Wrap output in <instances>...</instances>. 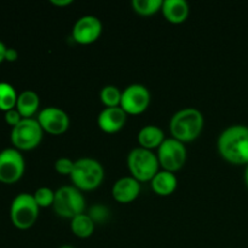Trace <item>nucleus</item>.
<instances>
[{"label":"nucleus","mask_w":248,"mask_h":248,"mask_svg":"<svg viewBox=\"0 0 248 248\" xmlns=\"http://www.w3.org/2000/svg\"><path fill=\"white\" fill-rule=\"evenodd\" d=\"M218 152L232 165H248V126L232 125L218 137Z\"/></svg>","instance_id":"f257e3e1"},{"label":"nucleus","mask_w":248,"mask_h":248,"mask_svg":"<svg viewBox=\"0 0 248 248\" xmlns=\"http://www.w3.org/2000/svg\"><path fill=\"white\" fill-rule=\"evenodd\" d=\"M137 140L140 148L153 152V149H159V147L164 143L166 138H165L164 131L159 126L148 125L140 128Z\"/></svg>","instance_id":"dca6fc26"},{"label":"nucleus","mask_w":248,"mask_h":248,"mask_svg":"<svg viewBox=\"0 0 248 248\" xmlns=\"http://www.w3.org/2000/svg\"><path fill=\"white\" fill-rule=\"evenodd\" d=\"M203 115L195 108H184L177 111L170 121V132L172 138L182 143H189L200 137L202 133Z\"/></svg>","instance_id":"f03ea898"},{"label":"nucleus","mask_w":248,"mask_h":248,"mask_svg":"<svg viewBox=\"0 0 248 248\" xmlns=\"http://www.w3.org/2000/svg\"><path fill=\"white\" fill-rule=\"evenodd\" d=\"M33 196L39 207H51V206H53V202H55V191L52 189L47 188V186H41V188L36 189Z\"/></svg>","instance_id":"5701e85b"},{"label":"nucleus","mask_w":248,"mask_h":248,"mask_svg":"<svg viewBox=\"0 0 248 248\" xmlns=\"http://www.w3.org/2000/svg\"><path fill=\"white\" fill-rule=\"evenodd\" d=\"M39 106H40V98L36 92L27 90L18 94L16 109L23 119L33 118L34 114L38 111Z\"/></svg>","instance_id":"a211bd4d"},{"label":"nucleus","mask_w":248,"mask_h":248,"mask_svg":"<svg viewBox=\"0 0 248 248\" xmlns=\"http://www.w3.org/2000/svg\"><path fill=\"white\" fill-rule=\"evenodd\" d=\"M157 160L164 171L174 173L184 166L186 161V148L184 143L166 138L157 149Z\"/></svg>","instance_id":"6e6552de"},{"label":"nucleus","mask_w":248,"mask_h":248,"mask_svg":"<svg viewBox=\"0 0 248 248\" xmlns=\"http://www.w3.org/2000/svg\"><path fill=\"white\" fill-rule=\"evenodd\" d=\"M38 123L40 124L44 132L58 136L64 133L69 128L70 120L68 114L57 107H47L38 114Z\"/></svg>","instance_id":"9b49d317"},{"label":"nucleus","mask_w":248,"mask_h":248,"mask_svg":"<svg viewBox=\"0 0 248 248\" xmlns=\"http://www.w3.org/2000/svg\"><path fill=\"white\" fill-rule=\"evenodd\" d=\"M121 94L123 92L114 85H107L101 90V102L106 108H115V107H120L121 103Z\"/></svg>","instance_id":"4be33fe9"},{"label":"nucleus","mask_w":248,"mask_h":248,"mask_svg":"<svg viewBox=\"0 0 248 248\" xmlns=\"http://www.w3.org/2000/svg\"><path fill=\"white\" fill-rule=\"evenodd\" d=\"M140 183L133 177H123L118 179L111 189L114 200L119 203H131L140 196Z\"/></svg>","instance_id":"ddd939ff"},{"label":"nucleus","mask_w":248,"mask_h":248,"mask_svg":"<svg viewBox=\"0 0 248 248\" xmlns=\"http://www.w3.org/2000/svg\"><path fill=\"white\" fill-rule=\"evenodd\" d=\"M6 48L7 47L5 46V44L0 40V63H1L2 61H5V52H6Z\"/></svg>","instance_id":"c85d7f7f"},{"label":"nucleus","mask_w":248,"mask_h":248,"mask_svg":"<svg viewBox=\"0 0 248 248\" xmlns=\"http://www.w3.org/2000/svg\"><path fill=\"white\" fill-rule=\"evenodd\" d=\"M22 119L23 118H22L21 114L18 113V110H17L16 108L11 109V110L5 111V121H6L10 126H12V127H15L16 125H18V124L21 123Z\"/></svg>","instance_id":"a878e982"},{"label":"nucleus","mask_w":248,"mask_h":248,"mask_svg":"<svg viewBox=\"0 0 248 248\" xmlns=\"http://www.w3.org/2000/svg\"><path fill=\"white\" fill-rule=\"evenodd\" d=\"M39 206L33 194L21 193L12 200L10 207V218L12 224L22 230L29 229L35 224L39 217Z\"/></svg>","instance_id":"423d86ee"},{"label":"nucleus","mask_w":248,"mask_h":248,"mask_svg":"<svg viewBox=\"0 0 248 248\" xmlns=\"http://www.w3.org/2000/svg\"><path fill=\"white\" fill-rule=\"evenodd\" d=\"M245 183H246L248 188V165L246 166V170H245Z\"/></svg>","instance_id":"c756f323"},{"label":"nucleus","mask_w":248,"mask_h":248,"mask_svg":"<svg viewBox=\"0 0 248 248\" xmlns=\"http://www.w3.org/2000/svg\"><path fill=\"white\" fill-rule=\"evenodd\" d=\"M152 189L156 195L159 196H170L176 191L178 181L176 174L169 171H159L156 176L150 182Z\"/></svg>","instance_id":"f3484780"},{"label":"nucleus","mask_w":248,"mask_h":248,"mask_svg":"<svg viewBox=\"0 0 248 248\" xmlns=\"http://www.w3.org/2000/svg\"><path fill=\"white\" fill-rule=\"evenodd\" d=\"M150 104V92L144 85L132 84L126 87L121 94L120 108L127 115H140Z\"/></svg>","instance_id":"9d476101"},{"label":"nucleus","mask_w":248,"mask_h":248,"mask_svg":"<svg viewBox=\"0 0 248 248\" xmlns=\"http://www.w3.org/2000/svg\"><path fill=\"white\" fill-rule=\"evenodd\" d=\"M75 161L68 159V157H61L55 162V170L61 174V176H69L74 170Z\"/></svg>","instance_id":"b1692460"},{"label":"nucleus","mask_w":248,"mask_h":248,"mask_svg":"<svg viewBox=\"0 0 248 248\" xmlns=\"http://www.w3.org/2000/svg\"><path fill=\"white\" fill-rule=\"evenodd\" d=\"M127 166L131 177L142 182H152V179L159 172V160L152 150L138 147L130 152L127 156Z\"/></svg>","instance_id":"39448f33"},{"label":"nucleus","mask_w":248,"mask_h":248,"mask_svg":"<svg viewBox=\"0 0 248 248\" xmlns=\"http://www.w3.org/2000/svg\"><path fill=\"white\" fill-rule=\"evenodd\" d=\"M94 227H96V223L86 213L77 216V217L70 220L72 232L79 239H89L93 234Z\"/></svg>","instance_id":"6ab92c4d"},{"label":"nucleus","mask_w":248,"mask_h":248,"mask_svg":"<svg viewBox=\"0 0 248 248\" xmlns=\"http://www.w3.org/2000/svg\"><path fill=\"white\" fill-rule=\"evenodd\" d=\"M102 34V23L96 16L86 15L75 22L72 29V39L80 45H90L98 40Z\"/></svg>","instance_id":"f8f14e48"},{"label":"nucleus","mask_w":248,"mask_h":248,"mask_svg":"<svg viewBox=\"0 0 248 248\" xmlns=\"http://www.w3.org/2000/svg\"><path fill=\"white\" fill-rule=\"evenodd\" d=\"M89 216L92 218L94 223H103L107 222L109 217V211L108 208L104 207L103 205H94L93 207L90 208Z\"/></svg>","instance_id":"393cba45"},{"label":"nucleus","mask_w":248,"mask_h":248,"mask_svg":"<svg viewBox=\"0 0 248 248\" xmlns=\"http://www.w3.org/2000/svg\"><path fill=\"white\" fill-rule=\"evenodd\" d=\"M127 120V114L120 108H104L99 113L97 124L99 128L106 133H116L123 130Z\"/></svg>","instance_id":"4468645a"},{"label":"nucleus","mask_w":248,"mask_h":248,"mask_svg":"<svg viewBox=\"0 0 248 248\" xmlns=\"http://www.w3.org/2000/svg\"><path fill=\"white\" fill-rule=\"evenodd\" d=\"M43 133L36 119H22L18 125L12 127L11 142L17 150H31L40 144Z\"/></svg>","instance_id":"0eeeda50"},{"label":"nucleus","mask_w":248,"mask_h":248,"mask_svg":"<svg viewBox=\"0 0 248 248\" xmlns=\"http://www.w3.org/2000/svg\"><path fill=\"white\" fill-rule=\"evenodd\" d=\"M162 4V0H132L131 2L133 11L140 16H152L161 11Z\"/></svg>","instance_id":"412c9836"},{"label":"nucleus","mask_w":248,"mask_h":248,"mask_svg":"<svg viewBox=\"0 0 248 248\" xmlns=\"http://www.w3.org/2000/svg\"><path fill=\"white\" fill-rule=\"evenodd\" d=\"M60 248H74V247L70 246V245H63V246H61Z\"/></svg>","instance_id":"7c9ffc66"},{"label":"nucleus","mask_w":248,"mask_h":248,"mask_svg":"<svg viewBox=\"0 0 248 248\" xmlns=\"http://www.w3.org/2000/svg\"><path fill=\"white\" fill-rule=\"evenodd\" d=\"M53 211L57 216L72 220L85 213L86 200L81 191L74 186H64L55 191Z\"/></svg>","instance_id":"20e7f679"},{"label":"nucleus","mask_w":248,"mask_h":248,"mask_svg":"<svg viewBox=\"0 0 248 248\" xmlns=\"http://www.w3.org/2000/svg\"><path fill=\"white\" fill-rule=\"evenodd\" d=\"M18 58V52H17L15 48H6V52H5V61H9V62H15V61Z\"/></svg>","instance_id":"bb28decb"},{"label":"nucleus","mask_w":248,"mask_h":248,"mask_svg":"<svg viewBox=\"0 0 248 248\" xmlns=\"http://www.w3.org/2000/svg\"><path fill=\"white\" fill-rule=\"evenodd\" d=\"M26 169L24 159L16 148H6L0 152V182L16 183L22 178Z\"/></svg>","instance_id":"1a4fd4ad"},{"label":"nucleus","mask_w":248,"mask_h":248,"mask_svg":"<svg viewBox=\"0 0 248 248\" xmlns=\"http://www.w3.org/2000/svg\"><path fill=\"white\" fill-rule=\"evenodd\" d=\"M70 179L80 191H92L103 182L104 169L101 162L92 157H81L75 161Z\"/></svg>","instance_id":"7ed1b4c3"},{"label":"nucleus","mask_w":248,"mask_h":248,"mask_svg":"<svg viewBox=\"0 0 248 248\" xmlns=\"http://www.w3.org/2000/svg\"><path fill=\"white\" fill-rule=\"evenodd\" d=\"M161 12L170 23L181 24L188 18L189 5L186 0H165Z\"/></svg>","instance_id":"2eb2a0df"},{"label":"nucleus","mask_w":248,"mask_h":248,"mask_svg":"<svg viewBox=\"0 0 248 248\" xmlns=\"http://www.w3.org/2000/svg\"><path fill=\"white\" fill-rule=\"evenodd\" d=\"M51 2L55 6H68V5L73 4V0H52Z\"/></svg>","instance_id":"cd10ccee"},{"label":"nucleus","mask_w":248,"mask_h":248,"mask_svg":"<svg viewBox=\"0 0 248 248\" xmlns=\"http://www.w3.org/2000/svg\"><path fill=\"white\" fill-rule=\"evenodd\" d=\"M17 94L16 90L9 82H0V110L7 111L16 108Z\"/></svg>","instance_id":"aec40b11"}]
</instances>
